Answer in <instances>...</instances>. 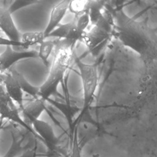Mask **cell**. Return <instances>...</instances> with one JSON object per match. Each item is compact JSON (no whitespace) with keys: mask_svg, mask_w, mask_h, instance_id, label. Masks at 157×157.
<instances>
[{"mask_svg":"<svg viewBox=\"0 0 157 157\" xmlns=\"http://www.w3.org/2000/svg\"><path fill=\"white\" fill-rule=\"evenodd\" d=\"M114 25L116 34L124 45L138 53L144 59H153L156 53V32L142 21L128 17L120 10Z\"/></svg>","mask_w":157,"mask_h":157,"instance_id":"cell-1","label":"cell"},{"mask_svg":"<svg viewBox=\"0 0 157 157\" xmlns=\"http://www.w3.org/2000/svg\"><path fill=\"white\" fill-rule=\"evenodd\" d=\"M74 44L66 40H56L49 73L45 82L39 87V97L44 101H48L52 96H61L58 91V86L63 83L65 74L74 61L76 55Z\"/></svg>","mask_w":157,"mask_h":157,"instance_id":"cell-2","label":"cell"},{"mask_svg":"<svg viewBox=\"0 0 157 157\" xmlns=\"http://www.w3.org/2000/svg\"><path fill=\"white\" fill-rule=\"evenodd\" d=\"M74 62L80 72L83 89V110H85L91 104L98 86V69L96 64L84 63L76 55Z\"/></svg>","mask_w":157,"mask_h":157,"instance_id":"cell-3","label":"cell"},{"mask_svg":"<svg viewBox=\"0 0 157 157\" xmlns=\"http://www.w3.org/2000/svg\"><path fill=\"white\" fill-rule=\"evenodd\" d=\"M31 58H37V50L15 51L12 48V47L6 46L4 51L0 55V73L7 72L13 67L15 63L21 59Z\"/></svg>","mask_w":157,"mask_h":157,"instance_id":"cell-4","label":"cell"},{"mask_svg":"<svg viewBox=\"0 0 157 157\" xmlns=\"http://www.w3.org/2000/svg\"><path fill=\"white\" fill-rule=\"evenodd\" d=\"M85 31L80 30L74 20L64 24H60L55 30L49 34L47 37H55L59 39L66 40L75 44L82 40Z\"/></svg>","mask_w":157,"mask_h":157,"instance_id":"cell-5","label":"cell"},{"mask_svg":"<svg viewBox=\"0 0 157 157\" xmlns=\"http://www.w3.org/2000/svg\"><path fill=\"white\" fill-rule=\"evenodd\" d=\"M0 30L7 38L14 42H20L21 35L17 29L11 13L8 9L0 7Z\"/></svg>","mask_w":157,"mask_h":157,"instance_id":"cell-6","label":"cell"},{"mask_svg":"<svg viewBox=\"0 0 157 157\" xmlns=\"http://www.w3.org/2000/svg\"><path fill=\"white\" fill-rule=\"evenodd\" d=\"M30 123L33 127V129L39 139L43 140L50 148L57 145L58 139L55 134L53 127L49 123L40 119L35 120Z\"/></svg>","mask_w":157,"mask_h":157,"instance_id":"cell-7","label":"cell"},{"mask_svg":"<svg viewBox=\"0 0 157 157\" xmlns=\"http://www.w3.org/2000/svg\"><path fill=\"white\" fill-rule=\"evenodd\" d=\"M69 3V1H62L52 7L48 23L43 31L46 39L48 35L61 24V21L68 10Z\"/></svg>","mask_w":157,"mask_h":157,"instance_id":"cell-8","label":"cell"},{"mask_svg":"<svg viewBox=\"0 0 157 157\" xmlns=\"http://www.w3.org/2000/svg\"><path fill=\"white\" fill-rule=\"evenodd\" d=\"M46 110L45 101L38 97L24 102L20 111L25 118L24 121L25 122L27 120L31 123L35 120L39 119V117Z\"/></svg>","mask_w":157,"mask_h":157,"instance_id":"cell-9","label":"cell"},{"mask_svg":"<svg viewBox=\"0 0 157 157\" xmlns=\"http://www.w3.org/2000/svg\"><path fill=\"white\" fill-rule=\"evenodd\" d=\"M111 33L102 27L93 25L88 32H85L82 40L90 50H93L107 40Z\"/></svg>","mask_w":157,"mask_h":157,"instance_id":"cell-10","label":"cell"},{"mask_svg":"<svg viewBox=\"0 0 157 157\" xmlns=\"http://www.w3.org/2000/svg\"><path fill=\"white\" fill-rule=\"evenodd\" d=\"M3 85L9 96L15 103L18 105L19 110L21 109L24 103V93L22 91L15 77L9 71L5 72Z\"/></svg>","mask_w":157,"mask_h":157,"instance_id":"cell-11","label":"cell"},{"mask_svg":"<svg viewBox=\"0 0 157 157\" xmlns=\"http://www.w3.org/2000/svg\"><path fill=\"white\" fill-rule=\"evenodd\" d=\"M12 75L15 77L17 81L20 88L23 93H25L31 96L33 98H36L39 97V87L34 86L32 85L24 77V75L18 72L17 70L13 67H11L8 70Z\"/></svg>","mask_w":157,"mask_h":157,"instance_id":"cell-12","label":"cell"},{"mask_svg":"<svg viewBox=\"0 0 157 157\" xmlns=\"http://www.w3.org/2000/svg\"><path fill=\"white\" fill-rule=\"evenodd\" d=\"M45 39L43 31H32L21 34L20 42L25 49H28L32 46L40 44Z\"/></svg>","mask_w":157,"mask_h":157,"instance_id":"cell-13","label":"cell"},{"mask_svg":"<svg viewBox=\"0 0 157 157\" xmlns=\"http://www.w3.org/2000/svg\"><path fill=\"white\" fill-rule=\"evenodd\" d=\"M56 40H44L39 45V50H37V57H39L42 63L46 66L49 64L48 58L51 54L55 50Z\"/></svg>","mask_w":157,"mask_h":157,"instance_id":"cell-14","label":"cell"},{"mask_svg":"<svg viewBox=\"0 0 157 157\" xmlns=\"http://www.w3.org/2000/svg\"><path fill=\"white\" fill-rule=\"evenodd\" d=\"M90 1H69L68 10L75 15L77 16L80 14L85 13L88 11V8L90 6Z\"/></svg>","mask_w":157,"mask_h":157,"instance_id":"cell-15","label":"cell"},{"mask_svg":"<svg viewBox=\"0 0 157 157\" xmlns=\"http://www.w3.org/2000/svg\"><path fill=\"white\" fill-rule=\"evenodd\" d=\"M73 20L74 21L76 26L80 30L85 31V29H87L89 24L90 23V19L88 14V11L82 14H80L77 16H75L74 19Z\"/></svg>","mask_w":157,"mask_h":157,"instance_id":"cell-16","label":"cell"},{"mask_svg":"<svg viewBox=\"0 0 157 157\" xmlns=\"http://www.w3.org/2000/svg\"><path fill=\"white\" fill-rule=\"evenodd\" d=\"M37 1H22V0H18V1H13L11 3L10 6L8 8L9 12L12 14L15 11L24 7L25 6H27L28 5H31L32 4L36 3Z\"/></svg>","mask_w":157,"mask_h":157,"instance_id":"cell-17","label":"cell"},{"mask_svg":"<svg viewBox=\"0 0 157 157\" xmlns=\"http://www.w3.org/2000/svg\"><path fill=\"white\" fill-rule=\"evenodd\" d=\"M70 157H82L81 156V151L80 148L78 144V139H77V133L75 130L74 132V134L72 139V150Z\"/></svg>","mask_w":157,"mask_h":157,"instance_id":"cell-18","label":"cell"},{"mask_svg":"<svg viewBox=\"0 0 157 157\" xmlns=\"http://www.w3.org/2000/svg\"><path fill=\"white\" fill-rule=\"evenodd\" d=\"M0 45L6 46H11V47H19L25 48L24 45L21 42H14L8 39L7 38H5L0 36Z\"/></svg>","mask_w":157,"mask_h":157,"instance_id":"cell-19","label":"cell"},{"mask_svg":"<svg viewBox=\"0 0 157 157\" xmlns=\"http://www.w3.org/2000/svg\"><path fill=\"white\" fill-rule=\"evenodd\" d=\"M0 101L9 104L14 102L9 96L3 84H0Z\"/></svg>","mask_w":157,"mask_h":157,"instance_id":"cell-20","label":"cell"},{"mask_svg":"<svg viewBox=\"0 0 157 157\" xmlns=\"http://www.w3.org/2000/svg\"><path fill=\"white\" fill-rule=\"evenodd\" d=\"M2 124H3V119L0 118V129L2 128Z\"/></svg>","mask_w":157,"mask_h":157,"instance_id":"cell-21","label":"cell"},{"mask_svg":"<svg viewBox=\"0 0 157 157\" xmlns=\"http://www.w3.org/2000/svg\"><path fill=\"white\" fill-rule=\"evenodd\" d=\"M37 156V154H36V151L35 150L33 153V157H36Z\"/></svg>","mask_w":157,"mask_h":157,"instance_id":"cell-22","label":"cell"},{"mask_svg":"<svg viewBox=\"0 0 157 157\" xmlns=\"http://www.w3.org/2000/svg\"><path fill=\"white\" fill-rule=\"evenodd\" d=\"M0 71H1V63H0Z\"/></svg>","mask_w":157,"mask_h":157,"instance_id":"cell-23","label":"cell"}]
</instances>
